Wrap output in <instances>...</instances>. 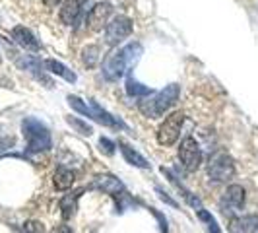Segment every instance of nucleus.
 Wrapping results in <instances>:
<instances>
[{"label": "nucleus", "mask_w": 258, "mask_h": 233, "mask_svg": "<svg viewBox=\"0 0 258 233\" xmlns=\"http://www.w3.org/2000/svg\"><path fill=\"white\" fill-rule=\"evenodd\" d=\"M91 187L97 189V191H101V193L109 194V196H113L115 200L126 196L124 185L120 183V179H116V177H113V175H99V177H95Z\"/></svg>", "instance_id": "10"}, {"label": "nucleus", "mask_w": 258, "mask_h": 233, "mask_svg": "<svg viewBox=\"0 0 258 233\" xmlns=\"http://www.w3.org/2000/svg\"><path fill=\"white\" fill-rule=\"evenodd\" d=\"M258 231V214H243L231 218L229 233H256Z\"/></svg>", "instance_id": "12"}, {"label": "nucleus", "mask_w": 258, "mask_h": 233, "mask_svg": "<svg viewBox=\"0 0 258 233\" xmlns=\"http://www.w3.org/2000/svg\"><path fill=\"white\" fill-rule=\"evenodd\" d=\"M245 200H246L245 189H243L241 185H229L220 198L221 212H223L225 216H227V214H229V216H231V214H237L239 210H243Z\"/></svg>", "instance_id": "8"}, {"label": "nucleus", "mask_w": 258, "mask_h": 233, "mask_svg": "<svg viewBox=\"0 0 258 233\" xmlns=\"http://www.w3.org/2000/svg\"><path fill=\"white\" fill-rule=\"evenodd\" d=\"M144 54V47L138 41H132L128 45L116 49V51L109 52L103 59V76L111 82H116L124 74H128L130 68L140 61Z\"/></svg>", "instance_id": "1"}, {"label": "nucleus", "mask_w": 258, "mask_h": 233, "mask_svg": "<svg viewBox=\"0 0 258 233\" xmlns=\"http://www.w3.org/2000/svg\"><path fill=\"white\" fill-rule=\"evenodd\" d=\"M150 210L154 212V216L157 218V220H159V225H161V233H167V220H163V216H161L159 212H155L154 208H150Z\"/></svg>", "instance_id": "27"}, {"label": "nucleus", "mask_w": 258, "mask_h": 233, "mask_svg": "<svg viewBox=\"0 0 258 233\" xmlns=\"http://www.w3.org/2000/svg\"><path fill=\"white\" fill-rule=\"evenodd\" d=\"M196 216H198V220L206 225L208 233H221V229H220V225H218V221H216V218H214V216H212V214H210L204 206L196 210Z\"/></svg>", "instance_id": "21"}, {"label": "nucleus", "mask_w": 258, "mask_h": 233, "mask_svg": "<svg viewBox=\"0 0 258 233\" xmlns=\"http://www.w3.org/2000/svg\"><path fill=\"white\" fill-rule=\"evenodd\" d=\"M179 159H181L182 167L186 169L188 173L198 171L202 165V150L198 142L194 140L192 136H186L179 146Z\"/></svg>", "instance_id": "7"}, {"label": "nucleus", "mask_w": 258, "mask_h": 233, "mask_svg": "<svg viewBox=\"0 0 258 233\" xmlns=\"http://www.w3.org/2000/svg\"><path fill=\"white\" fill-rule=\"evenodd\" d=\"M126 91H128V95H132V97H146V95L154 93V90H152V88L142 86L138 80H134L132 76L126 78Z\"/></svg>", "instance_id": "20"}, {"label": "nucleus", "mask_w": 258, "mask_h": 233, "mask_svg": "<svg viewBox=\"0 0 258 233\" xmlns=\"http://www.w3.org/2000/svg\"><path fill=\"white\" fill-rule=\"evenodd\" d=\"M66 123L72 127V129L80 132V134H84V136H90L93 129H91L90 125L86 123V121H82V119H76V116H66Z\"/></svg>", "instance_id": "23"}, {"label": "nucleus", "mask_w": 258, "mask_h": 233, "mask_svg": "<svg viewBox=\"0 0 258 233\" xmlns=\"http://www.w3.org/2000/svg\"><path fill=\"white\" fill-rule=\"evenodd\" d=\"M118 148H120V154H122V157H124V161H126V163H130V165H134V167H138V169L150 167L148 159H146L140 152H136L134 148H130L126 142H118Z\"/></svg>", "instance_id": "16"}, {"label": "nucleus", "mask_w": 258, "mask_h": 233, "mask_svg": "<svg viewBox=\"0 0 258 233\" xmlns=\"http://www.w3.org/2000/svg\"><path fill=\"white\" fill-rule=\"evenodd\" d=\"M179 95H181V88L179 84H169L167 88H163L161 91H154L146 97H140L138 101V109L144 116L148 119H161L165 116L169 109L179 101Z\"/></svg>", "instance_id": "2"}, {"label": "nucleus", "mask_w": 258, "mask_h": 233, "mask_svg": "<svg viewBox=\"0 0 258 233\" xmlns=\"http://www.w3.org/2000/svg\"><path fill=\"white\" fill-rule=\"evenodd\" d=\"M99 146H101V152H105V154L107 155H113L115 154V144L111 142V140H109V138H101V140H99Z\"/></svg>", "instance_id": "25"}, {"label": "nucleus", "mask_w": 258, "mask_h": 233, "mask_svg": "<svg viewBox=\"0 0 258 233\" xmlns=\"http://www.w3.org/2000/svg\"><path fill=\"white\" fill-rule=\"evenodd\" d=\"M132 29H134V24H132L130 18H126V16H115L105 26V43L109 47H118L124 39H128L132 35Z\"/></svg>", "instance_id": "5"}, {"label": "nucleus", "mask_w": 258, "mask_h": 233, "mask_svg": "<svg viewBox=\"0 0 258 233\" xmlns=\"http://www.w3.org/2000/svg\"><path fill=\"white\" fill-rule=\"evenodd\" d=\"M24 233H45V225L39 220H29L24 223Z\"/></svg>", "instance_id": "24"}, {"label": "nucleus", "mask_w": 258, "mask_h": 233, "mask_svg": "<svg viewBox=\"0 0 258 233\" xmlns=\"http://www.w3.org/2000/svg\"><path fill=\"white\" fill-rule=\"evenodd\" d=\"M111 14H113V4L111 2H97L86 16V27L90 31H101L107 26Z\"/></svg>", "instance_id": "9"}, {"label": "nucleus", "mask_w": 258, "mask_h": 233, "mask_svg": "<svg viewBox=\"0 0 258 233\" xmlns=\"http://www.w3.org/2000/svg\"><path fill=\"white\" fill-rule=\"evenodd\" d=\"M22 132L26 138L27 154H39V152H47L52 148V138L47 125L35 116H26L22 121Z\"/></svg>", "instance_id": "3"}, {"label": "nucleus", "mask_w": 258, "mask_h": 233, "mask_svg": "<svg viewBox=\"0 0 258 233\" xmlns=\"http://www.w3.org/2000/svg\"><path fill=\"white\" fill-rule=\"evenodd\" d=\"M155 193L159 194V198H161V200H163L165 204H169V206H173V208H177V206H179V204H177V200H173V198H171V196H169V194L165 193V191H161L159 187L155 189Z\"/></svg>", "instance_id": "26"}, {"label": "nucleus", "mask_w": 258, "mask_h": 233, "mask_svg": "<svg viewBox=\"0 0 258 233\" xmlns=\"http://www.w3.org/2000/svg\"><path fill=\"white\" fill-rule=\"evenodd\" d=\"M12 37L16 41V45L18 47H22V49H26L29 52H39L41 51V45H39L37 37L33 35V31L31 29H27L26 26H16L12 29Z\"/></svg>", "instance_id": "11"}, {"label": "nucleus", "mask_w": 258, "mask_h": 233, "mask_svg": "<svg viewBox=\"0 0 258 233\" xmlns=\"http://www.w3.org/2000/svg\"><path fill=\"white\" fill-rule=\"evenodd\" d=\"M0 63H2V56H0Z\"/></svg>", "instance_id": "30"}, {"label": "nucleus", "mask_w": 258, "mask_h": 233, "mask_svg": "<svg viewBox=\"0 0 258 233\" xmlns=\"http://www.w3.org/2000/svg\"><path fill=\"white\" fill-rule=\"evenodd\" d=\"M86 0H64L60 6V22L64 26H74L84 10Z\"/></svg>", "instance_id": "13"}, {"label": "nucleus", "mask_w": 258, "mask_h": 233, "mask_svg": "<svg viewBox=\"0 0 258 233\" xmlns=\"http://www.w3.org/2000/svg\"><path fill=\"white\" fill-rule=\"evenodd\" d=\"M58 2H60V0H43V4H45V6H49V8H54Z\"/></svg>", "instance_id": "29"}, {"label": "nucleus", "mask_w": 258, "mask_h": 233, "mask_svg": "<svg viewBox=\"0 0 258 233\" xmlns=\"http://www.w3.org/2000/svg\"><path fill=\"white\" fill-rule=\"evenodd\" d=\"M84 191H74V193L66 194L64 198L60 200V214H62V220H72L76 216L78 210V200L82 196Z\"/></svg>", "instance_id": "17"}, {"label": "nucleus", "mask_w": 258, "mask_h": 233, "mask_svg": "<svg viewBox=\"0 0 258 233\" xmlns=\"http://www.w3.org/2000/svg\"><path fill=\"white\" fill-rule=\"evenodd\" d=\"M52 233H74V231H72V227H70V225H66V223H58V225H54V227H52Z\"/></svg>", "instance_id": "28"}, {"label": "nucleus", "mask_w": 258, "mask_h": 233, "mask_svg": "<svg viewBox=\"0 0 258 233\" xmlns=\"http://www.w3.org/2000/svg\"><path fill=\"white\" fill-rule=\"evenodd\" d=\"M90 109H91V116H93V121H97V123H101L103 127H111V129H122L124 125L116 119V116H113L109 111H105L101 105L97 103L95 99H90Z\"/></svg>", "instance_id": "14"}, {"label": "nucleus", "mask_w": 258, "mask_h": 233, "mask_svg": "<svg viewBox=\"0 0 258 233\" xmlns=\"http://www.w3.org/2000/svg\"><path fill=\"white\" fill-rule=\"evenodd\" d=\"M235 175V161L225 152H216L208 161V177L216 183H227Z\"/></svg>", "instance_id": "4"}, {"label": "nucleus", "mask_w": 258, "mask_h": 233, "mask_svg": "<svg viewBox=\"0 0 258 233\" xmlns=\"http://www.w3.org/2000/svg\"><path fill=\"white\" fill-rule=\"evenodd\" d=\"M76 183V171L68 167H58L52 175V185L56 191H68Z\"/></svg>", "instance_id": "15"}, {"label": "nucleus", "mask_w": 258, "mask_h": 233, "mask_svg": "<svg viewBox=\"0 0 258 233\" xmlns=\"http://www.w3.org/2000/svg\"><path fill=\"white\" fill-rule=\"evenodd\" d=\"M45 68H47L51 74L60 76L62 80L70 82V84H74V82L78 80L76 72H72L68 66H64L62 63H58V61H54V59H47V61H45Z\"/></svg>", "instance_id": "18"}, {"label": "nucleus", "mask_w": 258, "mask_h": 233, "mask_svg": "<svg viewBox=\"0 0 258 233\" xmlns=\"http://www.w3.org/2000/svg\"><path fill=\"white\" fill-rule=\"evenodd\" d=\"M66 101H68V105L74 109V111H78L80 115H84V116H88V119H93L91 116V109H90V105L86 103V101H82L78 95H68L66 97Z\"/></svg>", "instance_id": "22"}, {"label": "nucleus", "mask_w": 258, "mask_h": 233, "mask_svg": "<svg viewBox=\"0 0 258 233\" xmlns=\"http://www.w3.org/2000/svg\"><path fill=\"white\" fill-rule=\"evenodd\" d=\"M182 125H184V113L182 111H175V113L167 115L165 121L157 129V142L161 146H173L181 136Z\"/></svg>", "instance_id": "6"}, {"label": "nucleus", "mask_w": 258, "mask_h": 233, "mask_svg": "<svg viewBox=\"0 0 258 233\" xmlns=\"http://www.w3.org/2000/svg\"><path fill=\"white\" fill-rule=\"evenodd\" d=\"M99 61H101V47L99 45H88L82 51V63H84V66L95 68Z\"/></svg>", "instance_id": "19"}]
</instances>
